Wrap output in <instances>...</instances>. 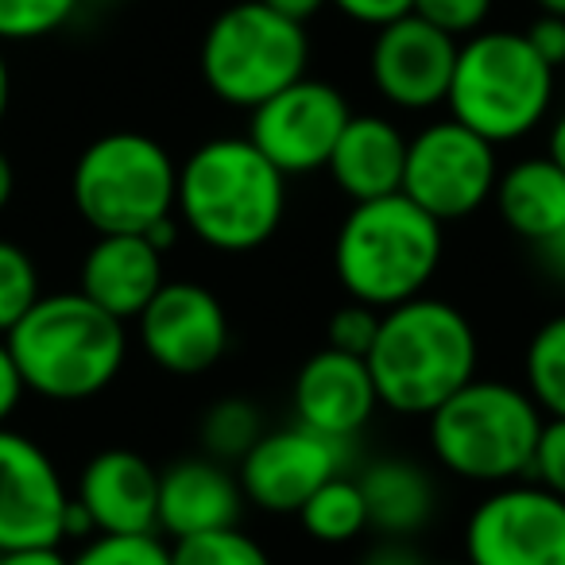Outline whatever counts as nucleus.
I'll list each match as a JSON object with an SVG mask.
<instances>
[{"instance_id": "nucleus-1", "label": "nucleus", "mask_w": 565, "mask_h": 565, "mask_svg": "<svg viewBox=\"0 0 565 565\" xmlns=\"http://www.w3.org/2000/svg\"><path fill=\"white\" fill-rule=\"evenodd\" d=\"M174 213L205 248L244 256L279 233L287 174L248 136H213L179 163Z\"/></svg>"}, {"instance_id": "nucleus-2", "label": "nucleus", "mask_w": 565, "mask_h": 565, "mask_svg": "<svg viewBox=\"0 0 565 565\" xmlns=\"http://www.w3.org/2000/svg\"><path fill=\"white\" fill-rule=\"evenodd\" d=\"M380 407L403 418H430L449 395L477 380L480 341L469 315L446 299H418L380 315L369 349Z\"/></svg>"}, {"instance_id": "nucleus-3", "label": "nucleus", "mask_w": 565, "mask_h": 565, "mask_svg": "<svg viewBox=\"0 0 565 565\" xmlns=\"http://www.w3.org/2000/svg\"><path fill=\"white\" fill-rule=\"evenodd\" d=\"M4 341L24 387L47 403L97 399L128 361V326L82 291L43 295Z\"/></svg>"}, {"instance_id": "nucleus-4", "label": "nucleus", "mask_w": 565, "mask_h": 565, "mask_svg": "<svg viewBox=\"0 0 565 565\" xmlns=\"http://www.w3.org/2000/svg\"><path fill=\"white\" fill-rule=\"evenodd\" d=\"M441 228L407 194L353 202L333 236V275L345 299L384 315L426 295L446 256Z\"/></svg>"}, {"instance_id": "nucleus-5", "label": "nucleus", "mask_w": 565, "mask_h": 565, "mask_svg": "<svg viewBox=\"0 0 565 565\" xmlns=\"http://www.w3.org/2000/svg\"><path fill=\"white\" fill-rule=\"evenodd\" d=\"M557 94V71L523 32L484 28L457 47L446 109L457 125L488 143H519L546 125Z\"/></svg>"}, {"instance_id": "nucleus-6", "label": "nucleus", "mask_w": 565, "mask_h": 565, "mask_svg": "<svg viewBox=\"0 0 565 565\" xmlns=\"http://www.w3.org/2000/svg\"><path fill=\"white\" fill-rule=\"evenodd\" d=\"M542 423L546 415L523 384L477 376L426 418V438L441 472L500 488L531 472Z\"/></svg>"}, {"instance_id": "nucleus-7", "label": "nucleus", "mask_w": 565, "mask_h": 565, "mask_svg": "<svg viewBox=\"0 0 565 565\" xmlns=\"http://www.w3.org/2000/svg\"><path fill=\"white\" fill-rule=\"evenodd\" d=\"M179 163L148 132L117 128L82 148L71 171V202L78 217L105 233H148L174 217Z\"/></svg>"}, {"instance_id": "nucleus-8", "label": "nucleus", "mask_w": 565, "mask_h": 565, "mask_svg": "<svg viewBox=\"0 0 565 565\" xmlns=\"http://www.w3.org/2000/svg\"><path fill=\"white\" fill-rule=\"evenodd\" d=\"M310 66L307 24L267 9L259 0H236L210 20L198 51L202 82L221 105L252 113L282 94Z\"/></svg>"}, {"instance_id": "nucleus-9", "label": "nucleus", "mask_w": 565, "mask_h": 565, "mask_svg": "<svg viewBox=\"0 0 565 565\" xmlns=\"http://www.w3.org/2000/svg\"><path fill=\"white\" fill-rule=\"evenodd\" d=\"M495 182H500L495 143L457 125L454 117L430 120L407 140V171L399 194H407L441 225L472 217L480 205L492 202Z\"/></svg>"}, {"instance_id": "nucleus-10", "label": "nucleus", "mask_w": 565, "mask_h": 565, "mask_svg": "<svg viewBox=\"0 0 565 565\" xmlns=\"http://www.w3.org/2000/svg\"><path fill=\"white\" fill-rule=\"evenodd\" d=\"M461 546L465 565H565V500L531 477L488 488Z\"/></svg>"}, {"instance_id": "nucleus-11", "label": "nucleus", "mask_w": 565, "mask_h": 565, "mask_svg": "<svg viewBox=\"0 0 565 565\" xmlns=\"http://www.w3.org/2000/svg\"><path fill=\"white\" fill-rule=\"evenodd\" d=\"M349 120H353L349 97L333 82L307 74L248 113V140L287 179L315 174L326 171Z\"/></svg>"}, {"instance_id": "nucleus-12", "label": "nucleus", "mask_w": 565, "mask_h": 565, "mask_svg": "<svg viewBox=\"0 0 565 565\" xmlns=\"http://www.w3.org/2000/svg\"><path fill=\"white\" fill-rule=\"evenodd\" d=\"M74 492L55 457L28 434L0 430V554L63 546L71 539Z\"/></svg>"}, {"instance_id": "nucleus-13", "label": "nucleus", "mask_w": 565, "mask_h": 565, "mask_svg": "<svg viewBox=\"0 0 565 565\" xmlns=\"http://www.w3.org/2000/svg\"><path fill=\"white\" fill-rule=\"evenodd\" d=\"M349 446L333 441L310 426H275L264 430L259 441L241 457L236 480L244 500L267 515H299L302 503L345 472Z\"/></svg>"}, {"instance_id": "nucleus-14", "label": "nucleus", "mask_w": 565, "mask_h": 565, "mask_svg": "<svg viewBox=\"0 0 565 565\" xmlns=\"http://www.w3.org/2000/svg\"><path fill=\"white\" fill-rule=\"evenodd\" d=\"M132 326L136 345L167 376H202L228 353L225 302L194 279H167Z\"/></svg>"}, {"instance_id": "nucleus-15", "label": "nucleus", "mask_w": 565, "mask_h": 565, "mask_svg": "<svg viewBox=\"0 0 565 565\" xmlns=\"http://www.w3.org/2000/svg\"><path fill=\"white\" fill-rule=\"evenodd\" d=\"M457 47L454 35L438 32L423 17H403L372 32L369 78L372 89L399 113H430L446 105L454 78Z\"/></svg>"}, {"instance_id": "nucleus-16", "label": "nucleus", "mask_w": 565, "mask_h": 565, "mask_svg": "<svg viewBox=\"0 0 565 565\" xmlns=\"http://www.w3.org/2000/svg\"><path fill=\"white\" fill-rule=\"evenodd\" d=\"M74 508L94 534H159V469L136 449H102L78 472Z\"/></svg>"}, {"instance_id": "nucleus-17", "label": "nucleus", "mask_w": 565, "mask_h": 565, "mask_svg": "<svg viewBox=\"0 0 565 565\" xmlns=\"http://www.w3.org/2000/svg\"><path fill=\"white\" fill-rule=\"evenodd\" d=\"M295 423L326 434L333 441H353L372 415L380 411V395L364 356H349L338 349H318L302 361L295 376Z\"/></svg>"}, {"instance_id": "nucleus-18", "label": "nucleus", "mask_w": 565, "mask_h": 565, "mask_svg": "<svg viewBox=\"0 0 565 565\" xmlns=\"http://www.w3.org/2000/svg\"><path fill=\"white\" fill-rule=\"evenodd\" d=\"M244 488L236 469L213 457H179L159 472V531L171 542L241 526Z\"/></svg>"}, {"instance_id": "nucleus-19", "label": "nucleus", "mask_w": 565, "mask_h": 565, "mask_svg": "<svg viewBox=\"0 0 565 565\" xmlns=\"http://www.w3.org/2000/svg\"><path fill=\"white\" fill-rule=\"evenodd\" d=\"M163 282V252L143 233L94 236L78 267V291L125 326L143 315Z\"/></svg>"}, {"instance_id": "nucleus-20", "label": "nucleus", "mask_w": 565, "mask_h": 565, "mask_svg": "<svg viewBox=\"0 0 565 565\" xmlns=\"http://www.w3.org/2000/svg\"><path fill=\"white\" fill-rule=\"evenodd\" d=\"M407 140L411 136L392 117L353 113L326 171H330L333 186L349 202H372V198L399 194L403 171H407Z\"/></svg>"}, {"instance_id": "nucleus-21", "label": "nucleus", "mask_w": 565, "mask_h": 565, "mask_svg": "<svg viewBox=\"0 0 565 565\" xmlns=\"http://www.w3.org/2000/svg\"><path fill=\"white\" fill-rule=\"evenodd\" d=\"M356 480L369 503V526L387 539H415L438 515V484L423 461L380 457Z\"/></svg>"}, {"instance_id": "nucleus-22", "label": "nucleus", "mask_w": 565, "mask_h": 565, "mask_svg": "<svg viewBox=\"0 0 565 565\" xmlns=\"http://www.w3.org/2000/svg\"><path fill=\"white\" fill-rule=\"evenodd\" d=\"M492 202L519 241L542 248L565 225V171L546 151L515 159L508 171H500Z\"/></svg>"}, {"instance_id": "nucleus-23", "label": "nucleus", "mask_w": 565, "mask_h": 565, "mask_svg": "<svg viewBox=\"0 0 565 565\" xmlns=\"http://www.w3.org/2000/svg\"><path fill=\"white\" fill-rule=\"evenodd\" d=\"M299 523L307 539L322 542V546H345L356 542L369 526V503H364L361 480L341 472L330 484H322L299 511Z\"/></svg>"}, {"instance_id": "nucleus-24", "label": "nucleus", "mask_w": 565, "mask_h": 565, "mask_svg": "<svg viewBox=\"0 0 565 565\" xmlns=\"http://www.w3.org/2000/svg\"><path fill=\"white\" fill-rule=\"evenodd\" d=\"M523 387L546 418H565V315L531 333L523 353Z\"/></svg>"}, {"instance_id": "nucleus-25", "label": "nucleus", "mask_w": 565, "mask_h": 565, "mask_svg": "<svg viewBox=\"0 0 565 565\" xmlns=\"http://www.w3.org/2000/svg\"><path fill=\"white\" fill-rule=\"evenodd\" d=\"M264 415L252 399L244 395H225L217 399L202 418V449L205 457L213 461H225V465H241V457L248 454L252 446L259 441L264 434Z\"/></svg>"}, {"instance_id": "nucleus-26", "label": "nucleus", "mask_w": 565, "mask_h": 565, "mask_svg": "<svg viewBox=\"0 0 565 565\" xmlns=\"http://www.w3.org/2000/svg\"><path fill=\"white\" fill-rule=\"evenodd\" d=\"M43 299L40 264L24 244L0 236V338Z\"/></svg>"}, {"instance_id": "nucleus-27", "label": "nucleus", "mask_w": 565, "mask_h": 565, "mask_svg": "<svg viewBox=\"0 0 565 565\" xmlns=\"http://www.w3.org/2000/svg\"><path fill=\"white\" fill-rule=\"evenodd\" d=\"M171 565H275L271 554L241 526L171 542Z\"/></svg>"}, {"instance_id": "nucleus-28", "label": "nucleus", "mask_w": 565, "mask_h": 565, "mask_svg": "<svg viewBox=\"0 0 565 565\" xmlns=\"http://www.w3.org/2000/svg\"><path fill=\"white\" fill-rule=\"evenodd\" d=\"M86 0H0V43H35L63 32Z\"/></svg>"}, {"instance_id": "nucleus-29", "label": "nucleus", "mask_w": 565, "mask_h": 565, "mask_svg": "<svg viewBox=\"0 0 565 565\" xmlns=\"http://www.w3.org/2000/svg\"><path fill=\"white\" fill-rule=\"evenodd\" d=\"M66 565H171V546L159 534H94Z\"/></svg>"}, {"instance_id": "nucleus-30", "label": "nucleus", "mask_w": 565, "mask_h": 565, "mask_svg": "<svg viewBox=\"0 0 565 565\" xmlns=\"http://www.w3.org/2000/svg\"><path fill=\"white\" fill-rule=\"evenodd\" d=\"M376 330H380V310L345 299L330 315V322H326V345L349 356H369L372 341H376Z\"/></svg>"}, {"instance_id": "nucleus-31", "label": "nucleus", "mask_w": 565, "mask_h": 565, "mask_svg": "<svg viewBox=\"0 0 565 565\" xmlns=\"http://www.w3.org/2000/svg\"><path fill=\"white\" fill-rule=\"evenodd\" d=\"M495 0H415V17L434 24L438 32L454 35L457 43L484 32Z\"/></svg>"}, {"instance_id": "nucleus-32", "label": "nucleus", "mask_w": 565, "mask_h": 565, "mask_svg": "<svg viewBox=\"0 0 565 565\" xmlns=\"http://www.w3.org/2000/svg\"><path fill=\"white\" fill-rule=\"evenodd\" d=\"M531 480L565 500V418H546L531 457Z\"/></svg>"}, {"instance_id": "nucleus-33", "label": "nucleus", "mask_w": 565, "mask_h": 565, "mask_svg": "<svg viewBox=\"0 0 565 565\" xmlns=\"http://www.w3.org/2000/svg\"><path fill=\"white\" fill-rule=\"evenodd\" d=\"M330 4L345 20H353V24H361V28H372V32L415 12V0H330Z\"/></svg>"}, {"instance_id": "nucleus-34", "label": "nucleus", "mask_w": 565, "mask_h": 565, "mask_svg": "<svg viewBox=\"0 0 565 565\" xmlns=\"http://www.w3.org/2000/svg\"><path fill=\"white\" fill-rule=\"evenodd\" d=\"M523 35L531 40V47L539 51V55L546 58L554 71H565V20L542 17V12H539V20H534Z\"/></svg>"}, {"instance_id": "nucleus-35", "label": "nucleus", "mask_w": 565, "mask_h": 565, "mask_svg": "<svg viewBox=\"0 0 565 565\" xmlns=\"http://www.w3.org/2000/svg\"><path fill=\"white\" fill-rule=\"evenodd\" d=\"M24 395H28V387H24V380H20V369L9 353V341L0 338V430L12 423V415L20 411Z\"/></svg>"}, {"instance_id": "nucleus-36", "label": "nucleus", "mask_w": 565, "mask_h": 565, "mask_svg": "<svg viewBox=\"0 0 565 565\" xmlns=\"http://www.w3.org/2000/svg\"><path fill=\"white\" fill-rule=\"evenodd\" d=\"M0 565H66V557H63V550H58V546L9 550V554H0Z\"/></svg>"}, {"instance_id": "nucleus-37", "label": "nucleus", "mask_w": 565, "mask_h": 565, "mask_svg": "<svg viewBox=\"0 0 565 565\" xmlns=\"http://www.w3.org/2000/svg\"><path fill=\"white\" fill-rule=\"evenodd\" d=\"M534 252H539V264L546 267V271L554 275V279L565 282V225L557 228V233L550 236V241L542 244V248H534Z\"/></svg>"}, {"instance_id": "nucleus-38", "label": "nucleus", "mask_w": 565, "mask_h": 565, "mask_svg": "<svg viewBox=\"0 0 565 565\" xmlns=\"http://www.w3.org/2000/svg\"><path fill=\"white\" fill-rule=\"evenodd\" d=\"M259 4H267V9L282 12V17H291V20H299V24H307V20L318 17L330 0H259Z\"/></svg>"}, {"instance_id": "nucleus-39", "label": "nucleus", "mask_w": 565, "mask_h": 565, "mask_svg": "<svg viewBox=\"0 0 565 565\" xmlns=\"http://www.w3.org/2000/svg\"><path fill=\"white\" fill-rule=\"evenodd\" d=\"M546 156L554 159L557 167L565 171V109L550 120V132H546Z\"/></svg>"}, {"instance_id": "nucleus-40", "label": "nucleus", "mask_w": 565, "mask_h": 565, "mask_svg": "<svg viewBox=\"0 0 565 565\" xmlns=\"http://www.w3.org/2000/svg\"><path fill=\"white\" fill-rule=\"evenodd\" d=\"M12 198H17V167H12L9 151L0 148V213L9 210Z\"/></svg>"}, {"instance_id": "nucleus-41", "label": "nucleus", "mask_w": 565, "mask_h": 565, "mask_svg": "<svg viewBox=\"0 0 565 565\" xmlns=\"http://www.w3.org/2000/svg\"><path fill=\"white\" fill-rule=\"evenodd\" d=\"M12 105V71H9V55H4V43H0V125L9 117Z\"/></svg>"}, {"instance_id": "nucleus-42", "label": "nucleus", "mask_w": 565, "mask_h": 565, "mask_svg": "<svg viewBox=\"0 0 565 565\" xmlns=\"http://www.w3.org/2000/svg\"><path fill=\"white\" fill-rule=\"evenodd\" d=\"M534 4H539L542 17H557V20H565V0H534Z\"/></svg>"}, {"instance_id": "nucleus-43", "label": "nucleus", "mask_w": 565, "mask_h": 565, "mask_svg": "<svg viewBox=\"0 0 565 565\" xmlns=\"http://www.w3.org/2000/svg\"><path fill=\"white\" fill-rule=\"evenodd\" d=\"M415 565H465V562H449V557H441V562H415Z\"/></svg>"}, {"instance_id": "nucleus-44", "label": "nucleus", "mask_w": 565, "mask_h": 565, "mask_svg": "<svg viewBox=\"0 0 565 565\" xmlns=\"http://www.w3.org/2000/svg\"><path fill=\"white\" fill-rule=\"evenodd\" d=\"M97 4H117V0H97Z\"/></svg>"}, {"instance_id": "nucleus-45", "label": "nucleus", "mask_w": 565, "mask_h": 565, "mask_svg": "<svg viewBox=\"0 0 565 565\" xmlns=\"http://www.w3.org/2000/svg\"><path fill=\"white\" fill-rule=\"evenodd\" d=\"M372 565H376V562H372Z\"/></svg>"}]
</instances>
